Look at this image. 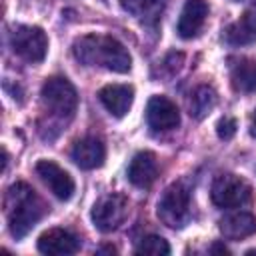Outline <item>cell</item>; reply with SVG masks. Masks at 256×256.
I'll return each instance as SVG.
<instances>
[{"instance_id": "d4e9b609", "label": "cell", "mask_w": 256, "mask_h": 256, "mask_svg": "<svg viewBox=\"0 0 256 256\" xmlns=\"http://www.w3.org/2000/svg\"><path fill=\"white\" fill-rule=\"evenodd\" d=\"M234 2H238V0H234Z\"/></svg>"}, {"instance_id": "44dd1931", "label": "cell", "mask_w": 256, "mask_h": 256, "mask_svg": "<svg viewBox=\"0 0 256 256\" xmlns=\"http://www.w3.org/2000/svg\"><path fill=\"white\" fill-rule=\"evenodd\" d=\"M236 128H238L236 118L224 116V118H220L218 124H216V134H218V138H222V140H230V138H234Z\"/></svg>"}, {"instance_id": "5b68a950", "label": "cell", "mask_w": 256, "mask_h": 256, "mask_svg": "<svg viewBox=\"0 0 256 256\" xmlns=\"http://www.w3.org/2000/svg\"><path fill=\"white\" fill-rule=\"evenodd\" d=\"M210 198L218 208H238L252 202V186L236 174H222L214 180Z\"/></svg>"}, {"instance_id": "30bf717a", "label": "cell", "mask_w": 256, "mask_h": 256, "mask_svg": "<svg viewBox=\"0 0 256 256\" xmlns=\"http://www.w3.org/2000/svg\"><path fill=\"white\" fill-rule=\"evenodd\" d=\"M80 240L70 230L64 228H50L40 234L38 238V250L48 256H68L78 252Z\"/></svg>"}, {"instance_id": "9a60e30c", "label": "cell", "mask_w": 256, "mask_h": 256, "mask_svg": "<svg viewBox=\"0 0 256 256\" xmlns=\"http://www.w3.org/2000/svg\"><path fill=\"white\" fill-rule=\"evenodd\" d=\"M226 40L234 46L256 42V2L250 4L244 14L226 28Z\"/></svg>"}, {"instance_id": "5bb4252c", "label": "cell", "mask_w": 256, "mask_h": 256, "mask_svg": "<svg viewBox=\"0 0 256 256\" xmlns=\"http://www.w3.org/2000/svg\"><path fill=\"white\" fill-rule=\"evenodd\" d=\"M206 16H208V4L204 0H186L178 18V28H176L178 36L184 40L194 38L204 26Z\"/></svg>"}, {"instance_id": "ba28073f", "label": "cell", "mask_w": 256, "mask_h": 256, "mask_svg": "<svg viewBox=\"0 0 256 256\" xmlns=\"http://www.w3.org/2000/svg\"><path fill=\"white\" fill-rule=\"evenodd\" d=\"M36 174L40 176V180L50 188V192L58 198V200H70L74 190H76V184H74V178L64 170L60 168L56 162L52 160H40L36 162Z\"/></svg>"}, {"instance_id": "d6986e66", "label": "cell", "mask_w": 256, "mask_h": 256, "mask_svg": "<svg viewBox=\"0 0 256 256\" xmlns=\"http://www.w3.org/2000/svg\"><path fill=\"white\" fill-rule=\"evenodd\" d=\"M134 252L136 254H148V256H166V254H170V246L162 236L150 234V236L140 240V244L136 246Z\"/></svg>"}, {"instance_id": "7c38bea8", "label": "cell", "mask_w": 256, "mask_h": 256, "mask_svg": "<svg viewBox=\"0 0 256 256\" xmlns=\"http://www.w3.org/2000/svg\"><path fill=\"white\" fill-rule=\"evenodd\" d=\"M72 160L82 168V170H94V168H100L104 164V158H106V146L100 138L96 136H86V138H80L74 148H72Z\"/></svg>"}, {"instance_id": "8992f818", "label": "cell", "mask_w": 256, "mask_h": 256, "mask_svg": "<svg viewBox=\"0 0 256 256\" xmlns=\"http://www.w3.org/2000/svg\"><path fill=\"white\" fill-rule=\"evenodd\" d=\"M10 44L14 54L32 64L42 62L48 52V38L38 26H16L10 36Z\"/></svg>"}, {"instance_id": "ffe728a7", "label": "cell", "mask_w": 256, "mask_h": 256, "mask_svg": "<svg viewBox=\"0 0 256 256\" xmlns=\"http://www.w3.org/2000/svg\"><path fill=\"white\" fill-rule=\"evenodd\" d=\"M162 2L164 0H120L122 8L128 10L130 14L138 16V18L158 12V8H162Z\"/></svg>"}, {"instance_id": "7a4b0ae2", "label": "cell", "mask_w": 256, "mask_h": 256, "mask_svg": "<svg viewBox=\"0 0 256 256\" xmlns=\"http://www.w3.org/2000/svg\"><path fill=\"white\" fill-rule=\"evenodd\" d=\"M4 206L8 214V228L14 238H24L48 210L44 200L26 182H16L8 188Z\"/></svg>"}, {"instance_id": "8fae6325", "label": "cell", "mask_w": 256, "mask_h": 256, "mask_svg": "<svg viewBox=\"0 0 256 256\" xmlns=\"http://www.w3.org/2000/svg\"><path fill=\"white\" fill-rule=\"evenodd\" d=\"M98 98L114 118H122L128 114L134 102V88L130 84H106L100 88Z\"/></svg>"}, {"instance_id": "603a6c76", "label": "cell", "mask_w": 256, "mask_h": 256, "mask_svg": "<svg viewBox=\"0 0 256 256\" xmlns=\"http://www.w3.org/2000/svg\"><path fill=\"white\" fill-rule=\"evenodd\" d=\"M246 256H256V250H248V252H246Z\"/></svg>"}, {"instance_id": "4fadbf2b", "label": "cell", "mask_w": 256, "mask_h": 256, "mask_svg": "<svg viewBox=\"0 0 256 256\" xmlns=\"http://www.w3.org/2000/svg\"><path fill=\"white\" fill-rule=\"evenodd\" d=\"M158 176V162L154 152L142 150L134 154V158L128 164V180L136 188H150Z\"/></svg>"}, {"instance_id": "ac0fdd59", "label": "cell", "mask_w": 256, "mask_h": 256, "mask_svg": "<svg viewBox=\"0 0 256 256\" xmlns=\"http://www.w3.org/2000/svg\"><path fill=\"white\" fill-rule=\"evenodd\" d=\"M216 106V92L212 86H198L194 92H192V98L188 102V108H190V116L196 118V120H202L204 116H208V112Z\"/></svg>"}, {"instance_id": "e0dca14e", "label": "cell", "mask_w": 256, "mask_h": 256, "mask_svg": "<svg viewBox=\"0 0 256 256\" xmlns=\"http://www.w3.org/2000/svg\"><path fill=\"white\" fill-rule=\"evenodd\" d=\"M230 80L236 92H256V62L250 58H238L230 68Z\"/></svg>"}, {"instance_id": "2e32d148", "label": "cell", "mask_w": 256, "mask_h": 256, "mask_svg": "<svg viewBox=\"0 0 256 256\" xmlns=\"http://www.w3.org/2000/svg\"><path fill=\"white\" fill-rule=\"evenodd\" d=\"M220 232L228 240H242L256 232V216L250 212H234L220 220Z\"/></svg>"}, {"instance_id": "277c9868", "label": "cell", "mask_w": 256, "mask_h": 256, "mask_svg": "<svg viewBox=\"0 0 256 256\" xmlns=\"http://www.w3.org/2000/svg\"><path fill=\"white\" fill-rule=\"evenodd\" d=\"M156 214L168 228H182L190 218V194H188V190L180 182L170 184L158 200Z\"/></svg>"}, {"instance_id": "9c48e42d", "label": "cell", "mask_w": 256, "mask_h": 256, "mask_svg": "<svg viewBox=\"0 0 256 256\" xmlns=\"http://www.w3.org/2000/svg\"><path fill=\"white\" fill-rule=\"evenodd\" d=\"M146 122L156 132L174 130L180 124V112L166 96H152L146 106Z\"/></svg>"}, {"instance_id": "cb8c5ba5", "label": "cell", "mask_w": 256, "mask_h": 256, "mask_svg": "<svg viewBox=\"0 0 256 256\" xmlns=\"http://www.w3.org/2000/svg\"><path fill=\"white\" fill-rule=\"evenodd\" d=\"M254 126H256V112H254Z\"/></svg>"}, {"instance_id": "7402d4cb", "label": "cell", "mask_w": 256, "mask_h": 256, "mask_svg": "<svg viewBox=\"0 0 256 256\" xmlns=\"http://www.w3.org/2000/svg\"><path fill=\"white\" fill-rule=\"evenodd\" d=\"M212 252H224V254H228V248L226 246H220V244H214L212 246Z\"/></svg>"}, {"instance_id": "52a82bcc", "label": "cell", "mask_w": 256, "mask_h": 256, "mask_svg": "<svg viewBox=\"0 0 256 256\" xmlns=\"http://www.w3.org/2000/svg\"><path fill=\"white\" fill-rule=\"evenodd\" d=\"M92 222L100 232H112L122 226L128 216V198L122 194L102 196L92 208Z\"/></svg>"}, {"instance_id": "3957f363", "label": "cell", "mask_w": 256, "mask_h": 256, "mask_svg": "<svg viewBox=\"0 0 256 256\" xmlns=\"http://www.w3.org/2000/svg\"><path fill=\"white\" fill-rule=\"evenodd\" d=\"M42 102L58 118H72L78 108V92L64 76H52L42 84Z\"/></svg>"}, {"instance_id": "6da1fadb", "label": "cell", "mask_w": 256, "mask_h": 256, "mask_svg": "<svg viewBox=\"0 0 256 256\" xmlns=\"http://www.w3.org/2000/svg\"><path fill=\"white\" fill-rule=\"evenodd\" d=\"M74 56L84 66H100L118 74H126L132 68V56L126 46L114 36L88 34L74 40Z\"/></svg>"}]
</instances>
